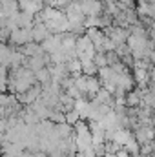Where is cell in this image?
<instances>
[{"label": "cell", "instance_id": "6da1fadb", "mask_svg": "<svg viewBox=\"0 0 155 157\" xmlns=\"http://www.w3.org/2000/svg\"><path fill=\"white\" fill-rule=\"evenodd\" d=\"M141 97H142V95H141L139 91H133V93L126 99V104H128V106H135V104L141 102Z\"/></svg>", "mask_w": 155, "mask_h": 157}, {"label": "cell", "instance_id": "7a4b0ae2", "mask_svg": "<svg viewBox=\"0 0 155 157\" xmlns=\"http://www.w3.org/2000/svg\"><path fill=\"white\" fill-rule=\"evenodd\" d=\"M37 77H39L40 82L47 84V82H49V71H47V70H40L39 73H37Z\"/></svg>", "mask_w": 155, "mask_h": 157}]
</instances>
